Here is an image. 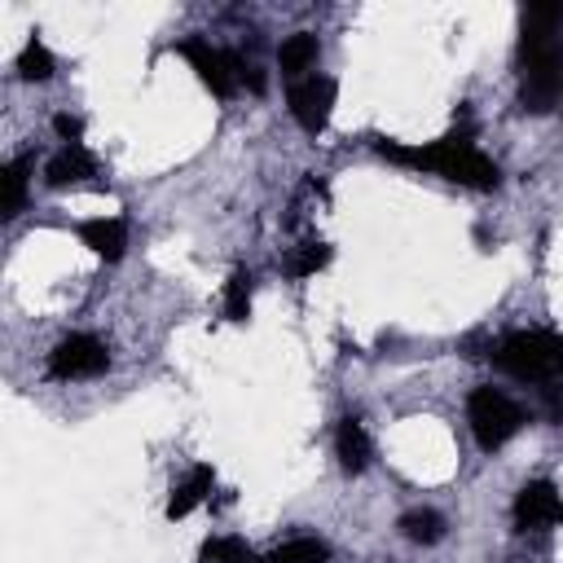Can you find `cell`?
Masks as SVG:
<instances>
[{
	"label": "cell",
	"mask_w": 563,
	"mask_h": 563,
	"mask_svg": "<svg viewBox=\"0 0 563 563\" xmlns=\"http://www.w3.org/2000/svg\"><path fill=\"white\" fill-rule=\"evenodd\" d=\"M374 150L387 158V163H400V167H418V172H435L444 180H457L466 189H497L501 185V172L488 154L475 150L471 141V128H457L431 145H400V141H387L378 136Z\"/></svg>",
	"instance_id": "cell-1"
},
{
	"label": "cell",
	"mask_w": 563,
	"mask_h": 563,
	"mask_svg": "<svg viewBox=\"0 0 563 563\" xmlns=\"http://www.w3.org/2000/svg\"><path fill=\"white\" fill-rule=\"evenodd\" d=\"M563 97V35L523 26L519 35V106L532 114L554 110Z\"/></svg>",
	"instance_id": "cell-2"
},
{
	"label": "cell",
	"mask_w": 563,
	"mask_h": 563,
	"mask_svg": "<svg viewBox=\"0 0 563 563\" xmlns=\"http://www.w3.org/2000/svg\"><path fill=\"white\" fill-rule=\"evenodd\" d=\"M493 365L519 383H559L563 378V334L515 330L501 343H493Z\"/></svg>",
	"instance_id": "cell-3"
},
{
	"label": "cell",
	"mask_w": 563,
	"mask_h": 563,
	"mask_svg": "<svg viewBox=\"0 0 563 563\" xmlns=\"http://www.w3.org/2000/svg\"><path fill=\"white\" fill-rule=\"evenodd\" d=\"M466 422H471L475 444H479L484 453H497L510 435H519V427H523L528 418H523V409H519L506 391H497V387H475L471 400H466Z\"/></svg>",
	"instance_id": "cell-4"
},
{
	"label": "cell",
	"mask_w": 563,
	"mask_h": 563,
	"mask_svg": "<svg viewBox=\"0 0 563 563\" xmlns=\"http://www.w3.org/2000/svg\"><path fill=\"white\" fill-rule=\"evenodd\" d=\"M110 369V347L92 334H66L53 352H48V378L57 383H79V378H97Z\"/></svg>",
	"instance_id": "cell-5"
},
{
	"label": "cell",
	"mask_w": 563,
	"mask_h": 563,
	"mask_svg": "<svg viewBox=\"0 0 563 563\" xmlns=\"http://www.w3.org/2000/svg\"><path fill=\"white\" fill-rule=\"evenodd\" d=\"M176 53L198 70V79L211 88V97H233V88H242L238 84V53L233 48H211V40H198V35H189V40H180L176 44Z\"/></svg>",
	"instance_id": "cell-6"
},
{
	"label": "cell",
	"mask_w": 563,
	"mask_h": 563,
	"mask_svg": "<svg viewBox=\"0 0 563 563\" xmlns=\"http://www.w3.org/2000/svg\"><path fill=\"white\" fill-rule=\"evenodd\" d=\"M286 106H290L295 123H299L308 136L325 132L330 110H334V79H330V75H308V79H295V84H290V92H286Z\"/></svg>",
	"instance_id": "cell-7"
},
{
	"label": "cell",
	"mask_w": 563,
	"mask_h": 563,
	"mask_svg": "<svg viewBox=\"0 0 563 563\" xmlns=\"http://www.w3.org/2000/svg\"><path fill=\"white\" fill-rule=\"evenodd\" d=\"M563 523V497L550 479H528L519 493H515V528L519 532H541V528H554Z\"/></svg>",
	"instance_id": "cell-8"
},
{
	"label": "cell",
	"mask_w": 563,
	"mask_h": 563,
	"mask_svg": "<svg viewBox=\"0 0 563 563\" xmlns=\"http://www.w3.org/2000/svg\"><path fill=\"white\" fill-rule=\"evenodd\" d=\"M88 176H97V158L84 150V145H62L48 167H44V180L48 189H66V185H84Z\"/></svg>",
	"instance_id": "cell-9"
},
{
	"label": "cell",
	"mask_w": 563,
	"mask_h": 563,
	"mask_svg": "<svg viewBox=\"0 0 563 563\" xmlns=\"http://www.w3.org/2000/svg\"><path fill=\"white\" fill-rule=\"evenodd\" d=\"M334 453H339V466L347 475H361L369 466V453L374 449H369V435H365V427H361L356 413L339 418V427H334Z\"/></svg>",
	"instance_id": "cell-10"
},
{
	"label": "cell",
	"mask_w": 563,
	"mask_h": 563,
	"mask_svg": "<svg viewBox=\"0 0 563 563\" xmlns=\"http://www.w3.org/2000/svg\"><path fill=\"white\" fill-rule=\"evenodd\" d=\"M79 238H84V246H88L92 255H101V260H110V264L128 251V224H123L119 216L84 220V224H79Z\"/></svg>",
	"instance_id": "cell-11"
},
{
	"label": "cell",
	"mask_w": 563,
	"mask_h": 563,
	"mask_svg": "<svg viewBox=\"0 0 563 563\" xmlns=\"http://www.w3.org/2000/svg\"><path fill=\"white\" fill-rule=\"evenodd\" d=\"M211 484H216V471L211 466H194L167 497V519H185L189 510H198L207 497H211Z\"/></svg>",
	"instance_id": "cell-12"
},
{
	"label": "cell",
	"mask_w": 563,
	"mask_h": 563,
	"mask_svg": "<svg viewBox=\"0 0 563 563\" xmlns=\"http://www.w3.org/2000/svg\"><path fill=\"white\" fill-rule=\"evenodd\" d=\"M317 57H321V44H317V35H308V31L286 35L282 48H277V66H282L286 79H308V70L317 66Z\"/></svg>",
	"instance_id": "cell-13"
},
{
	"label": "cell",
	"mask_w": 563,
	"mask_h": 563,
	"mask_svg": "<svg viewBox=\"0 0 563 563\" xmlns=\"http://www.w3.org/2000/svg\"><path fill=\"white\" fill-rule=\"evenodd\" d=\"M26 180H31V154L9 158L4 172H0V185H4V194H0V216H4V220H13V216L22 211V202H26Z\"/></svg>",
	"instance_id": "cell-14"
},
{
	"label": "cell",
	"mask_w": 563,
	"mask_h": 563,
	"mask_svg": "<svg viewBox=\"0 0 563 563\" xmlns=\"http://www.w3.org/2000/svg\"><path fill=\"white\" fill-rule=\"evenodd\" d=\"M396 528H400V537H405V541H413V545H435V541L444 537V515H440V510L418 506V510H405Z\"/></svg>",
	"instance_id": "cell-15"
},
{
	"label": "cell",
	"mask_w": 563,
	"mask_h": 563,
	"mask_svg": "<svg viewBox=\"0 0 563 563\" xmlns=\"http://www.w3.org/2000/svg\"><path fill=\"white\" fill-rule=\"evenodd\" d=\"M268 559H273V563H325V559H330V545H325L321 537H290V541H282Z\"/></svg>",
	"instance_id": "cell-16"
},
{
	"label": "cell",
	"mask_w": 563,
	"mask_h": 563,
	"mask_svg": "<svg viewBox=\"0 0 563 563\" xmlns=\"http://www.w3.org/2000/svg\"><path fill=\"white\" fill-rule=\"evenodd\" d=\"M325 264H330V246H325L321 238H308V242H299V246L290 251L286 273H290V277H312V273H321Z\"/></svg>",
	"instance_id": "cell-17"
},
{
	"label": "cell",
	"mask_w": 563,
	"mask_h": 563,
	"mask_svg": "<svg viewBox=\"0 0 563 563\" xmlns=\"http://www.w3.org/2000/svg\"><path fill=\"white\" fill-rule=\"evenodd\" d=\"M53 70H57V62H53V53L44 48V40H31V44L22 48V57H18V75H22L26 84H44V79H53Z\"/></svg>",
	"instance_id": "cell-18"
},
{
	"label": "cell",
	"mask_w": 563,
	"mask_h": 563,
	"mask_svg": "<svg viewBox=\"0 0 563 563\" xmlns=\"http://www.w3.org/2000/svg\"><path fill=\"white\" fill-rule=\"evenodd\" d=\"M224 317L229 321H246L251 317V273L246 268H233L229 282H224Z\"/></svg>",
	"instance_id": "cell-19"
},
{
	"label": "cell",
	"mask_w": 563,
	"mask_h": 563,
	"mask_svg": "<svg viewBox=\"0 0 563 563\" xmlns=\"http://www.w3.org/2000/svg\"><path fill=\"white\" fill-rule=\"evenodd\" d=\"M202 559H207V563H255L251 545L238 541V537H211V541L202 545Z\"/></svg>",
	"instance_id": "cell-20"
},
{
	"label": "cell",
	"mask_w": 563,
	"mask_h": 563,
	"mask_svg": "<svg viewBox=\"0 0 563 563\" xmlns=\"http://www.w3.org/2000/svg\"><path fill=\"white\" fill-rule=\"evenodd\" d=\"M519 22L523 26H545V31H563V0H537V4H523L519 9Z\"/></svg>",
	"instance_id": "cell-21"
},
{
	"label": "cell",
	"mask_w": 563,
	"mask_h": 563,
	"mask_svg": "<svg viewBox=\"0 0 563 563\" xmlns=\"http://www.w3.org/2000/svg\"><path fill=\"white\" fill-rule=\"evenodd\" d=\"M53 132L66 141V145H84L79 136H84V123L75 119V114H53Z\"/></svg>",
	"instance_id": "cell-22"
},
{
	"label": "cell",
	"mask_w": 563,
	"mask_h": 563,
	"mask_svg": "<svg viewBox=\"0 0 563 563\" xmlns=\"http://www.w3.org/2000/svg\"><path fill=\"white\" fill-rule=\"evenodd\" d=\"M255 563H273V559H255Z\"/></svg>",
	"instance_id": "cell-23"
}]
</instances>
